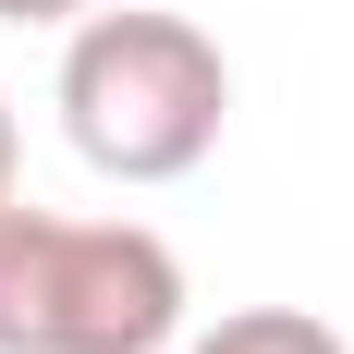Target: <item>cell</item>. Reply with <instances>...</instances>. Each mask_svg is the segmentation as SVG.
Instances as JSON below:
<instances>
[{
  "label": "cell",
  "instance_id": "cell-1",
  "mask_svg": "<svg viewBox=\"0 0 354 354\" xmlns=\"http://www.w3.org/2000/svg\"><path fill=\"white\" fill-rule=\"evenodd\" d=\"M232 122V62L183 12H73L62 49V135L110 183H183Z\"/></svg>",
  "mask_w": 354,
  "mask_h": 354
},
{
  "label": "cell",
  "instance_id": "cell-2",
  "mask_svg": "<svg viewBox=\"0 0 354 354\" xmlns=\"http://www.w3.org/2000/svg\"><path fill=\"white\" fill-rule=\"evenodd\" d=\"M183 257L147 220H62L0 196V354H171Z\"/></svg>",
  "mask_w": 354,
  "mask_h": 354
},
{
  "label": "cell",
  "instance_id": "cell-3",
  "mask_svg": "<svg viewBox=\"0 0 354 354\" xmlns=\"http://www.w3.org/2000/svg\"><path fill=\"white\" fill-rule=\"evenodd\" d=\"M183 354H354L330 318H306V306H232L220 330H196Z\"/></svg>",
  "mask_w": 354,
  "mask_h": 354
},
{
  "label": "cell",
  "instance_id": "cell-4",
  "mask_svg": "<svg viewBox=\"0 0 354 354\" xmlns=\"http://www.w3.org/2000/svg\"><path fill=\"white\" fill-rule=\"evenodd\" d=\"M73 12H98V0H0V25H73Z\"/></svg>",
  "mask_w": 354,
  "mask_h": 354
},
{
  "label": "cell",
  "instance_id": "cell-5",
  "mask_svg": "<svg viewBox=\"0 0 354 354\" xmlns=\"http://www.w3.org/2000/svg\"><path fill=\"white\" fill-rule=\"evenodd\" d=\"M0 196H25V135H12V98H0Z\"/></svg>",
  "mask_w": 354,
  "mask_h": 354
}]
</instances>
